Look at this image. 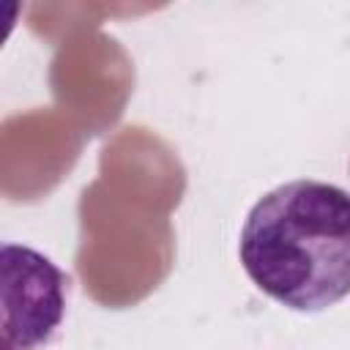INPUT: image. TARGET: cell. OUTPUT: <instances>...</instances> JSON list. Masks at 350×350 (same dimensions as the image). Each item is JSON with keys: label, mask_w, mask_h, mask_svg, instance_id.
<instances>
[{"label": "cell", "mask_w": 350, "mask_h": 350, "mask_svg": "<svg viewBox=\"0 0 350 350\" xmlns=\"http://www.w3.org/2000/svg\"><path fill=\"white\" fill-rule=\"evenodd\" d=\"M246 276L276 304L323 312L350 295V194L290 180L262 194L241 230Z\"/></svg>", "instance_id": "1"}, {"label": "cell", "mask_w": 350, "mask_h": 350, "mask_svg": "<svg viewBox=\"0 0 350 350\" xmlns=\"http://www.w3.org/2000/svg\"><path fill=\"white\" fill-rule=\"evenodd\" d=\"M3 265L19 276V284L8 273H5V282L22 293V317L16 325L5 328V334H8L5 342H11L16 336V331H22L19 342L11 350H41L52 339L55 328L63 320L68 279L49 257L38 254L27 246L5 243Z\"/></svg>", "instance_id": "2"}]
</instances>
